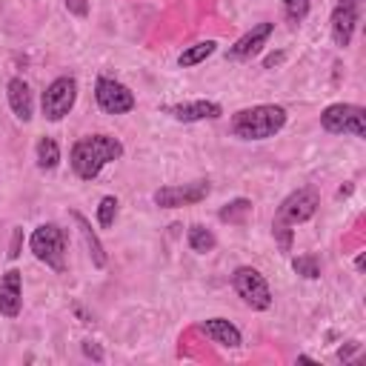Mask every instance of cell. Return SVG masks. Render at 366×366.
Segmentation results:
<instances>
[{
	"label": "cell",
	"mask_w": 366,
	"mask_h": 366,
	"mask_svg": "<svg viewBox=\"0 0 366 366\" xmlns=\"http://www.w3.org/2000/svg\"><path fill=\"white\" fill-rule=\"evenodd\" d=\"M123 157V143L112 134H86L80 140H74L69 163L74 169V174L80 180H94L106 163L120 160Z\"/></svg>",
	"instance_id": "obj_1"
},
{
	"label": "cell",
	"mask_w": 366,
	"mask_h": 366,
	"mask_svg": "<svg viewBox=\"0 0 366 366\" xmlns=\"http://www.w3.org/2000/svg\"><path fill=\"white\" fill-rule=\"evenodd\" d=\"M283 126H286V109L274 106V103H260V106L240 109L229 120L232 134L240 137V140H266V137H274Z\"/></svg>",
	"instance_id": "obj_2"
},
{
	"label": "cell",
	"mask_w": 366,
	"mask_h": 366,
	"mask_svg": "<svg viewBox=\"0 0 366 366\" xmlns=\"http://www.w3.org/2000/svg\"><path fill=\"white\" fill-rule=\"evenodd\" d=\"M317 212V194L312 189H297L292 192L274 212V220H272V234L277 240V249L286 254L292 252V226L309 220L312 214Z\"/></svg>",
	"instance_id": "obj_3"
},
{
	"label": "cell",
	"mask_w": 366,
	"mask_h": 366,
	"mask_svg": "<svg viewBox=\"0 0 366 366\" xmlns=\"http://www.w3.org/2000/svg\"><path fill=\"white\" fill-rule=\"evenodd\" d=\"M31 254L54 272L66 269V232L57 223H40L29 237Z\"/></svg>",
	"instance_id": "obj_4"
},
{
	"label": "cell",
	"mask_w": 366,
	"mask_h": 366,
	"mask_svg": "<svg viewBox=\"0 0 366 366\" xmlns=\"http://www.w3.org/2000/svg\"><path fill=\"white\" fill-rule=\"evenodd\" d=\"M320 126L332 134L366 137V109L355 103H332L320 114Z\"/></svg>",
	"instance_id": "obj_5"
},
{
	"label": "cell",
	"mask_w": 366,
	"mask_h": 366,
	"mask_svg": "<svg viewBox=\"0 0 366 366\" xmlns=\"http://www.w3.org/2000/svg\"><path fill=\"white\" fill-rule=\"evenodd\" d=\"M232 289L237 292V297L246 306H252L257 312H263V309L272 306V289H269L266 277L257 269H252V266H237L232 272Z\"/></svg>",
	"instance_id": "obj_6"
},
{
	"label": "cell",
	"mask_w": 366,
	"mask_h": 366,
	"mask_svg": "<svg viewBox=\"0 0 366 366\" xmlns=\"http://www.w3.org/2000/svg\"><path fill=\"white\" fill-rule=\"evenodd\" d=\"M74 100H77V80L74 77L51 80L43 92V117L51 120V123L63 120L74 109Z\"/></svg>",
	"instance_id": "obj_7"
},
{
	"label": "cell",
	"mask_w": 366,
	"mask_h": 366,
	"mask_svg": "<svg viewBox=\"0 0 366 366\" xmlns=\"http://www.w3.org/2000/svg\"><path fill=\"white\" fill-rule=\"evenodd\" d=\"M94 100H97V106H100L106 114H126V112H132L134 103H137L129 86H123L120 80L106 77V74H100L97 83H94Z\"/></svg>",
	"instance_id": "obj_8"
},
{
	"label": "cell",
	"mask_w": 366,
	"mask_h": 366,
	"mask_svg": "<svg viewBox=\"0 0 366 366\" xmlns=\"http://www.w3.org/2000/svg\"><path fill=\"white\" fill-rule=\"evenodd\" d=\"M209 192H212L209 180H192L183 186H160L152 197L160 209H180V206H194V203L206 200Z\"/></svg>",
	"instance_id": "obj_9"
},
{
	"label": "cell",
	"mask_w": 366,
	"mask_h": 366,
	"mask_svg": "<svg viewBox=\"0 0 366 366\" xmlns=\"http://www.w3.org/2000/svg\"><path fill=\"white\" fill-rule=\"evenodd\" d=\"M357 17H360V0H337V6L332 9V40H335V46L346 49L352 43Z\"/></svg>",
	"instance_id": "obj_10"
},
{
	"label": "cell",
	"mask_w": 366,
	"mask_h": 366,
	"mask_svg": "<svg viewBox=\"0 0 366 366\" xmlns=\"http://www.w3.org/2000/svg\"><path fill=\"white\" fill-rule=\"evenodd\" d=\"M272 31H274V23H269V20L252 26L240 40H234V46H229L226 57L229 60H249V57H254L266 46V40L272 37Z\"/></svg>",
	"instance_id": "obj_11"
},
{
	"label": "cell",
	"mask_w": 366,
	"mask_h": 366,
	"mask_svg": "<svg viewBox=\"0 0 366 366\" xmlns=\"http://www.w3.org/2000/svg\"><path fill=\"white\" fill-rule=\"evenodd\" d=\"M166 114H172L180 123H197V120H217L223 114L220 103L214 100H192V103H174L163 109Z\"/></svg>",
	"instance_id": "obj_12"
},
{
	"label": "cell",
	"mask_w": 366,
	"mask_h": 366,
	"mask_svg": "<svg viewBox=\"0 0 366 366\" xmlns=\"http://www.w3.org/2000/svg\"><path fill=\"white\" fill-rule=\"evenodd\" d=\"M23 303V274L17 269H9L0 277V315L3 317H17Z\"/></svg>",
	"instance_id": "obj_13"
},
{
	"label": "cell",
	"mask_w": 366,
	"mask_h": 366,
	"mask_svg": "<svg viewBox=\"0 0 366 366\" xmlns=\"http://www.w3.org/2000/svg\"><path fill=\"white\" fill-rule=\"evenodd\" d=\"M200 332H203L212 343L226 346V349H237V346L243 343L240 329H237L234 323H229L226 317H209V320H203V323H200Z\"/></svg>",
	"instance_id": "obj_14"
},
{
	"label": "cell",
	"mask_w": 366,
	"mask_h": 366,
	"mask_svg": "<svg viewBox=\"0 0 366 366\" xmlns=\"http://www.w3.org/2000/svg\"><path fill=\"white\" fill-rule=\"evenodd\" d=\"M6 94H9V106H11L14 117L23 120V123H29V120H31V112H34L29 83H26L23 77H11V80L6 83Z\"/></svg>",
	"instance_id": "obj_15"
},
{
	"label": "cell",
	"mask_w": 366,
	"mask_h": 366,
	"mask_svg": "<svg viewBox=\"0 0 366 366\" xmlns=\"http://www.w3.org/2000/svg\"><path fill=\"white\" fill-rule=\"evenodd\" d=\"M71 220L77 223V232H80V237H83V243H86V252H89L92 263H94L97 269H103V266H106V249H103L100 237L94 234L92 223H89V220H86L80 212H71Z\"/></svg>",
	"instance_id": "obj_16"
},
{
	"label": "cell",
	"mask_w": 366,
	"mask_h": 366,
	"mask_svg": "<svg viewBox=\"0 0 366 366\" xmlns=\"http://www.w3.org/2000/svg\"><path fill=\"white\" fill-rule=\"evenodd\" d=\"M34 154H37V166L43 172H51L60 163V146H57L54 137H40L37 146H34Z\"/></svg>",
	"instance_id": "obj_17"
},
{
	"label": "cell",
	"mask_w": 366,
	"mask_h": 366,
	"mask_svg": "<svg viewBox=\"0 0 366 366\" xmlns=\"http://www.w3.org/2000/svg\"><path fill=\"white\" fill-rule=\"evenodd\" d=\"M186 243H189V249H192V252H197V254H209V252L217 246V237L212 234V229H206V226L194 223V226H189Z\"/></svg>",
	"instance_id": "obj_18"
},
{
	"label": "cell",
	"mask_w": 366,
	"mask_h": 366,
	"mask_svg": "<svg viewBox=\"0 0 366 366\" xmlns=\"http://www.w3.org/2000/svg\"><path fill=\"white\" fill-rule=\"evenodd\" d=\"M214 49H217V43H214V40H200V43L189 46L186 51H180V57H177V66H180V69L197 66V63H203L206 57H212V54H214Z\"/></svg>",
	"instance_id": "obj_19"
},
{
	"label": "cell",
	"mask_w": 366,
	"mask_h": 366,
	"mask_svg": "<svg viewBox=\"0 0 366 366\" xmlns=\"http://www.w3.org/2000/svg\"><path fill=\"white\" fill-rule=\"evenodd\" d=\"M249 214H252V200H246V197H237V200L226 203V206L217 212V217H220L223 223H243Z\"/></svg>",
	"instance_id": "obj_20"
},
{
	"label": "cell",
	"mask_w": 366,
	"mask_h": 366,
	"mask_svg": "<svg viewBox=\"0 0 366 366\" xmlns=\"http://www.w3.org/2000/svg\"><path fill=\"white\" fill-rule=\"evenodd\" d=\"M292 269H295L300 277H306V280L320 277V263H317L315 254H300V257H295V260H292Z\"/></svg>",
	"instance_id": "obj_21"
},
{
	"label": "cell",
	"mask_w": 366,
	"mask_h": 366,
	"mask_svg": "<svg viewBox=\"0 0 366 366\" xmlns=\"http://www.w3.org/2000/svg\"><path fill=\"white\" fill-rule=\"evenodd\" d=\"M117 197L114 194H106L103 200H100V206H97V223L103 226V229H109L112 223H114V217H117Z\"/></svg>",
	"instance_id": "obj_22"
},
{
	"label": "cell",
	"mask_w": 366,
	"mask_h": 366,
	"mask_svg": "<svg viewBox=\"0 0 366 366\" xmlns=\"http://www.w3.org/2000/svg\"><path fill=\"white\" fill-rule=\"evenodd\" d=\"M283 14H286V20H289L292 26L303 23V20L309 17V0H286V3H283Z\"/></svg>",
	"instance_id": "obj_23"
},
{
	"label": "cell",
	"mask_w": 366,
	"mask_h": 366,
	"mask_svg": "<svg viewBox=\"0 0 366 366\" xmlns=\"http://www.w3.org/2000/svg\"><path fill=\"white\" fill-rule=\"evenodd\" d=\"M66 9L71 14H77V17H86L89 14V3L86 0H66Z\"/></svg>",
	"instance_id": "obj_24"
},
{
	"label": "cell",
	"mask_w": 366,
	"mask_h": 366,
	"mask_svg": "<svg viewBox=\"0 0 366 366\" xmlns=\"http://www.w3.org/2000/svg\"><path fill=\"white\" fill-rule=\"evenodd\" d=\"M20 243H23V229H14V234H11V252H9L11 260L20 257Z\"/></svg>",
	"instance_id": "obj_25"
},
{
	"label": "cell",
	"mask_w": 366,
	"mask_h": 366,
	"mask_svg": "<svg viewBox=\"0 0 366 366\" xmlns=\"http://www.w3.org/2000/svg\"><path fill=\"white\" fill-rule=\"evenodd\" d=\"M83 355H86V357H94V360H103V352H100L92 340H86V343H83Z\"/></svg>",
	"instance_id": "obj_26"
},
{
	"label": "cell",
	"mask_w": 366,
	"mask_h": 366,
	"mask_svg": "<svg viewBox=\"0 0 366 366\" xmlns=\"http://www.w3.org/2000/svg\"><path fill=\"white\" fill-rule=\"evenodd\" d=\"M355 349H357V340H352V343H349V346H346V349H343V346H340V349H337V357H340V360H346V357H349V355H352V352H355Z\"/></svg>",
	"instance_id": "obj_27"
},
{
	"label": "cell",
	"mask_w": 366,
	"mask_h": 366,
	"mask_svg": "<svg viewBox=\"0 0 366 366\" xmlns=\"http://www.w3.org/2000/svg\"><path fill=\"white\" fill-rule=\"evenodd\" d=\"M280 60H283V54H280V51H277V54H272V57H266V69H272V66H277Z\"/></svg>",
	"instance_id": "obj_28"
}]
</instances>
